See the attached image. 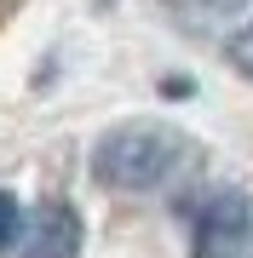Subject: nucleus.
<instances>
[{
  "label": "nucleus",
  "mask_w": 253,
  "mask_h": 258,
  "mask_svg": "<svg viewBox=\"0 0 253 258\" xmlns=\"http://www.w3.org/2000/svg\"><path fill=\"white\" fill-rule=\"evenodd\" d=\"M184 161V138L161 120H127L110 126L92 149V178L115 195H150L178 172Z\"/></svg>",
  "instance_id": "obj_1"
},
{
  "label": "nucleus",
  "mask_w": 253,
  "mask_h": 258,
  "mask_svg": "<svg viewBox=\"0 0 253 258\" xmlns=\"http://www.w3.org/2000/svg\"><path fill=\"white\" fill-rule=\"evenodd\" d=\"M253 247V201L242 189L207 195L190 218V258H242Z\"/></svg>",
  "instance_id": "obj_2"
},
{
  "label": "nucleus",
  "mask_w": 253,
  "mask_h": 258,
  "mask_svg": "<svg viewBox=\"0 0 253 258\" xmlns=\"http://www.w3.org/2000/svg\"><path fill=\"white\" fill-rule=\"evenodd\" d=\"M81 212L69 201H40L23 230V258H81Z\"/></svg>",
  "instance_id": "obj_3"
},
{
  "label": "nucleus",
  "mask_w": 253,
  "mask_h": 258,
  "mask_svg": "<svg viewBox=\"0 0 253 258\" xmlns=\"http://www.w3.org/2000/svg\"><path fill=\"white\" fill-rule=\"evenodd\" d=\"M167 6H173V18L184 23L190 35H201V29H225L230 35V29L247 18L253 0H167Z\"/></svg>",
  "instance_id": "obj_4"
},
{
  "label": "nucleus",
  "mask_w": 253,
  "mask_h": 258,
  "mask_svg": "<svg viewBox=\"0 0 253 258\" xmlns=\"http://www.w3.org/2000/svg\"><path fill=\"white\" fill-rule=\"evenodd\" d=\"M225 57H230V69H242L247 81H253V12L225 35Z\"/></svg>",
  "instance_id": "obj_5"
},
{
  "label": "nucleus",
  "mask_w": 253,
  "mask_h": 258,
  "mask_svg": "<svg viewBox=\"0 0 253 258\" xmlns=\"http://www.w3.org/2000/svg\"><path fill=\"white\" fill-rule=\"evenodd\" d=\"M23 230H29V224H23L18 195H6V189H0V252H12V247H18V241H23Z\"/></svg>",
  "instance_id": "obj_6"
}]
</instances>
